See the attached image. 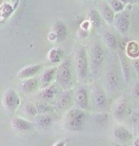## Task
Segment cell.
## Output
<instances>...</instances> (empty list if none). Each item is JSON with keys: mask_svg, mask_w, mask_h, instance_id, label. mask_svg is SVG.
Instances as JSON below:
<instances>
[{"mask_svg": "<svg viewBox=\"0 0 139 146\" xmlns=\"http://www.w3.org/2000/svg\"><path fill=\"white\" fill-rule=\"evenodd\" d=\"M132 96L134 98H139V80L135 81V83L133 84L132 90Z\"/></svg>", "mask_w": 139, "mask_h": 146, "instance_id": "4dcf8cb0", "label": "cell"}, {"mask_svg": "<svg viewBox=\"0 0 139 146\" xmlns=\"http://www.w3.org/2000/svg\"><path fill=\"white\" fill-rule=\"evenodd\" d=\"M20 89H21V91H22V93L26 94V95L37 93L38 91L40 90L39 78H28V79L21 80Z\"/></svg>", "mask_w": 139, "mask_h": 146, "instance_id": "e0dca14e", "label": "cell"}, {"mask_svg": "<svg viewBox=\"0 0 139 146\" xmlns=\"http://www.w3.org/2000/svg\"><path fill=\"white\" fill-rule=\"evenodd\" d=\"M18 0H8L2 6H0V22L6 20L14 11Z\"/></svg>", "mask_w": 139, "mask_h": 146, "instance_id": "ffe728a7", "label": "cell"}, {"mask_svg": "<svg viewBox=\"0 0 139 146\" xmlns=\"http://www.w3.org/2000/svg\"><path fill=\"white\" fill-rule=\"evenodd\" d=\"M73 65L77 80L80 84H86L91 75L88 52L85 46L79 45L76 47L73 57Z\"/></svg>", "mask_w": 139, "mask_h": 146, "instance_id": "7a4b0ae2", "label": "cell"}, {"mask_svg": "<svg viewBox=\"0 0 139 146\" xmlns=\"http://www.w3.org/2000/svg\"><path fill=\"white\" fill-rule=\"evenodd\" d=\"M132 146H139V137H136V139L133 140Z\"/></svg>", "mask_w": 139, "mask_h": 146, "instance_id": "836d02e7", "label": "cell"}, {"mask_svg": "<svg viewBox=\"0 0 139 146\" xmlns=\"http://www.w3.org/2000/svg\"><path fill=\"white\" fill-rule=\"evenodd\" d=\"M92 107L96 112H106L109 106V98L106 90L101 85H94L91 91Z\"/></svg>", "mask_w": 139, "mask_h": 146, "instance_id": "5b68a950", "label": "cell"}, {"mask_svg": "<svg viewBox=\"0 0 139 146\" xmlns=\"http://www.w3.org/2000/svg\"><path fill=\"white\" fill-rule=\"evenodd\" d=\"M92 119L98 127H107L111 120V115L108 112H95L92 115Z\"/></svg>", "mask_w": 139, "mask_h": 146, "instance_id": "44dd1931", "label": "cell"}, {"mask_svg": "<svg viewBox=\"0 0 139 146\" xmlns=\"http://www.w3.org/2000/svg\"><path fill=\"white\" fill-rule=\"evenodd\" d=\"M119 62H120L121 73L124 82L125 84H128L130 80V78H132V67H130V64L128 61L127 57L122 54H119Z\"/></svg>", "mask_w": 139, "mask_h": 146, "instance_id": "d6986e66", "label": "cell"}, {"mask_svg": "<svg viewBox=\"0 0 139 146\" xmlns=\"http://www.w3.org/2000/svg\"><path fill=\"white\" fill-rule=\"evenodd\" d=\"M102 39H103V42L105 43V45L107 46L110 50L114 51L117 49L118 41H117L116 36L113 34V33H111L109 31L103 32L102 33Z\"/></svg>", "mask_w": 139, "mask_h": 146, "instance_id": "cb8c5ba5", "label": "cell"}, {"mask_svg": "<svg viewBox=\"0 0 139 146\" xmlns=\"http://www.w3.org/2000/svg\"><path fill=\"white\" fill-rule=\"evenodd\" d=\"M53 146H65V142L64 141H58V142H56Z\"/></svg>", "mask_w": 139, "mask_h": 146, "instance_id": "e575fe53", "label": "cell"}, {"mask_svg": "<svg viewBox=\"0 0 139 146\" xmlns=\"http://www.w3.org/2000/svg\"><path fill=\"white\" fill-rule=\"evenodd\" d=\"M91 92L86 84H79L74 89V107L85 112H90L91 105Z\"/></svg>", "mask_w": 139, "mask_h": 146, "instance_id": "8992f818", "label": "cell"}, {"mask_svg": "<svg viewBox=\"0 0 139 146\" xmlns=\"http://www.w3.org/2000/svg\"><path fill=\"white\" fill-rule=\"evenodd\" d=\"M38 114H51L54 110V106H53L50 102H46L43 100L35 101Z\"/></svg>", "mask_w": 139, "mask_h": 146, "instance_id": "4316f807", "label": "cell"}, {"mask_svg": "<svg viewBox=\"0 0 139 146\" xmlns=\"http://www.w3.org/2000/svg\"><path fill=\"white\" fill-rule=\"evenodd\" d=\"M11 125L13 129L19 133H27V132H31L35 128L34 121L28 120L26 118L17 117V115H13L11 118Z\"/></svg>", "mask_w": 139, "mask_h": 146, "instance_id": "7c38bea8", "label": "cell"}, {"mask_svg": "<svg viewBox=\"0 0 139 146\" xmlns=\"http://www.w3.org/2000/svg\"><path fill=\"white\" fill-rule=\"evenodd\" d=\"M23 112L27 117L34 118L38 115L35 102H32V101H28V102H26L23 105Z\"/></svg>", "mask_w": 139, "mask_h": 146, "instance_id": "f1b7e54d", "label": "cell"}, {"mask_svg": "<svg viewBox=\"0 0 139 146\" xmlns=\"http://www.w3.org/2000/svg\"><path fill=\"white\" fill-rule=\"evenodd\" d=\"M126 56L132 59L139 58V42L130 41L126 46Z\"/></svg>", "mask_w": 139, "mask_h": 146, "instance_id": "484cf974", "label": "cell"}, {"mask_svg": "<svg viewBox=\"0 0 139 146\" xmlns=\"http://www.w3.org/2000/svg\"><path fill=\"white\" fill-rule=\"evenodd\" d=\"M76 74L74 65L70 57L65 58L57 66L55 82L63 91L72 90L75 86Z\"/></svg>", "mask_w": 139, "mask_h": 146, "instance_id": "6da1fadb", "label": "cell"}, {"mask_svg": "<svg viewBox=\"0 0 139 146\" xmlns=\"http://www.w3.org/2000/svg\"><path fill=\"white\" fill-rule=\"evenodd\" d=\"M104 89L108 95H114L120 89V78L113 68L106 72L104 78Z\"/></svg>", "mask_w": 139, "mask_h": 146, "instance_id": "9c48e42d", "label": "cell"}, {"mask_svg": "<svg viewBox=\"0 0 139 146\" xmlns=\"http://www.w3.org/2000/svg\"><path fill=\"white\" fill-rule=\"evenodd\" d=\"M0 1H2V0H0Z\"/></svg>", "mask_w": 139, "mask_h": 146, "instance_id": "74e56055", "label": "cell"}, {"mask_svg": "<svg viewBox=\"0 0 139 146\" xmlns=\"http://www.w3.org/2000/svg\"><path fill=\"white\" fill-rule=\"evenodd\" d=\"M87 52H88L91 74L92 76H96L99 73L100 68L102 67L106 57L104 48L99 40H94Z\"/></svg>", "mask_w": 139, "mask_h": 146, "instance_id": "277c9868", "label": "cell"}, {"mask_svg": "<svg viewBox=\"0 0 139 146\" xmlns=\"http://www.w3.org/2000/svg\"><path fill=\"white\" fill-rule=\"evenodd\" d=\"M137 1H138V2H139V0H137Z\"/></svg>", "mask_w": 139, "mask_h": 146, "instance_id": "8d00e7d4", "label": "cell"}, {"mask_svg": "<svg viewBox=\"0 0 139 146\" xmlns=\"http://www.w3.org/2000/svg\"><path fill=\"white\" fill-rule=\"evenodd\" d=\"M51 32L56 35L57 41H63L65 38L67 37V35H68L67 26L65 25V23H63V22L60 20H57L55 23L53 24Z\"/></svg>", "mask_w": 139, "mask_h": 146, "instance_id": "603a6c76", "label": "cell"}, {"mask_svg": "<svg viewBox=\"0 0 139 146\" xmlns=\"http://www.w3.org/2000/svg\"><path fill=\"white\" fill-rule=\"evenodd\" d=\"M62 91L63 90L56 83L51 84L50 86L41 88L37 92L38 100H43L46 101V102H51L53 100H56Z\"/></svg>", "mask_w": 139, "mask_h": 146, "instance_id": "8fae6325", "label": "cell"}, {"mask_svg": "<svg viewBox=\"0 0 139 146\" xmlns=\"http://www.w3.org/2000/svg\"><path fill=\"white\" fill-rule=\"evenodd\" d=\"M130 114V100L127 96L118 98L113 107V117L114 119L121 121Z\"/></svg>", "mask_w": 139, "mask_h": 146, "instance_id": "30bf717a", "label": "cell"}, {"mask_svg": "<svg viewBox=\"0 0 139 146\" xmlns=\"http://www.w3.org/2000/svg\"><path fill=\"white\" fill-rule=\"evenodd\" d=\"M108 4L109 6L111 8V10L113 11L114 13H121L123 12L124 10V4L122 3L119 0H108Z\"/></svg>", "mask_w": 139, "mask_h": 146, "instance_id": "f546056e", "label": "cell"}, {"mask_svg": "<svg viewBox=\"0 0 139 146\" xmlns=\"http://www.w3.org/2000/svg\"><path fill=\"white\" fill-rule=\"evenodd\" d=\"M56 71H57V67H50L43 71V73L39 76L40 89L50 86V85L54 83L56 78Z\"/></svg>", "mask_w": 139, "mask_h": 146, "instance_id": "9a60e30c", "label": "cell"}, {"mask_svg": "<svg viewBox=\"0 0 139 146\" xmlns=\"http://www.w3.org/2000/svg\"><path fill=\"white\" fill-rule=\"evenodd\" d=\"M113 135L114 139L119 143H127L132 141L133 136L130 132L123 125H116L113 128Z\"/></svg>", "mask_w": 139, "mask_h": 146, "instance_id": "5bb4252c", "label": "cell"}, {"mask_svg": "<svg viewBox=\"0 0 139 146\" xmlns=\"http://www.w3.org/2000/svg\"><path fill=\"white\" fill-rule=\"evenodd\" d=\"M42 70V65L41 64H32L28 65L26 67L22 68L21 70L18 71L17 73V78L20 80H24V79H28L34 78L35 76L41 72Z\"/></svg>", "mask_w": 139, "mask_h": 146, "instance_id": "2e32d148", "label": "cell"}, {"mask_svg": "<svg viewBox=\"0 0 139 146\" xmlns=\"http://www.w3.org/2000/svg\"><path fill=\"white\" fill-rule=\"evenodd\" d=\"M113 26L121 35H126L130 29V17L127 13L121 12L115 15Z\"/></svg>", "mask_w": 139, "mask_h": 146, "instance_id": "4fadbf2b", "label": "cell"}, {"mask_svg": "<svg viewBox=\"0 0 139 146\" xmlns=\"http://www.w3.org/2000/svg\"><path fill=\"white\" fill-rule=\"evenodd\" d=\"M72 107H74V89L62 91L54 103L55 112L65 114Z\"/></svg>", "mask_w": 139, "mask_h": 146, "instance_id": "ba28073f", "label": "cell"}, {"mask_svg": "<svg viewBox=\"0 0 139 146\" xmlns=\"http://www.w3.org/2000/svg\"><path fill=\"white\" fill-rule=\"evenodd\" d=\"M119 1H121L122 3L125 4V3H128V1H129V0H119Z\"/></svg>", "mask_w": 139, "mask_h": 146, "instance_id": "d590c367", "label": "cell"}, {"mask_svg": "<svg viewBox=\"0 0 139 146\" xmlns=\"http://www.w3.org/2000/svg\"><path fill=\"white\" fill-rule=\"evenodd\" d=\"M53 117L51 114H38L34 118V126L40 129L50 128L53 124Z\"/></svg>", "mask_w": 139, "mask_h": 146, "instance_id": "ac0fdd59", "label": "cell"}, {"mask_svg": "<svg viewBox=\"0 0 139 146\" xmlns=\"http://www.w3.org/2000/svg\"><path fill=\"white\" fill-rule=\"evenodd\" d=\"M99 13H100V15H101V17L104 19L108 24H110V25L113 24L115 13L111 10V8L109 6L108 3H102L100 5Z\"/></svg>", "mask_w": 139, "mask_h": 146, "instance_id": "7402d4cb", "label": "cell"}, {"mask_svg": "<svg viewBox=\"0 0 139 146\" xmlns=\"http://www.w3.org/2000/svg\"><path fill=\"white\" fill-rule=\"evenodd\" d=\"M48 38L50 41H57V38H56V35L53 34V32H51L50 34L48 35Z\"/></svg>", "mask_w": 139, "mask_h": 146, "instance_id": "d6a6232c", "label": "cell"}, {"mask_svg": "<svg viewBox=\"0 0 139 146\" xmlns=\"http://www.w3.org/2000/svg\"><path fill=\"white\" fill-rule=\"evenodd\" d=\"M132 65L134 70L139 74V58L137 59H132Z\"/></svg>", "mask_w": 139, "mask_h": 146, "instance_id": "1f68e13d", "label": "cell"}, {"mask_svg": "<svg viewBox=\"0 0 139 146\" xmlns=\"http://www.w3.org/2000/svg\"><path fill=\"white\" fill-rule=\"evenodd\" d=\"M2 104L8 113L14 115L21 105V98L17 91L13 88H9L5 91L2 98Z\"/></svg>", "mask_w": 139, "mask_h": 146, "instance_id": "52a82bcc", "label": "cell"}, {"mask_svg": "<svg viewBox=\"0 0 139 146\" xmlns=\"http://www.w3.org/2000/svg\"><path fill=\"white\" fill-rule=\"evenodd\" d=\"M48 60L50 61L51 64H60L63 61L64 57V53L60 48H53L49 51L48 53Z\"/></svg>", "mask_w": 139, "mask_h": 146, "instance_id": "d4e9b609", "label": "cell"}, {"mask_svg": "<svg viewBox=\"0 0 139 146\" xmlns=\"http://www.w3.org/2000/svg\"><path fill=\"white\" fill-rule=\"evenodd\" d=\"M88 119V112L72 107L64 114L63 128L70 132L82 131Z\"/></svg>", "mask_w": 139, "mask_h": 146, "instance_id": "3957f363", "label": "cell"}, {"mask_svg": "<svg viewBox=\"0 0 139 146\" xmlns=\"http://www.w3.org/2000/svg\"><path fill=\"white\" fill-rule=\"evenodd\" d=\"M88 21L90 22L91 26L94 28H100L101 26V15L98 11L96 10H91L88 15Z\"/></svg>", "mask_w": 139, "mask_h": 146, "instance_id": "83f0119b", "label": "cell"}]
</instances>
